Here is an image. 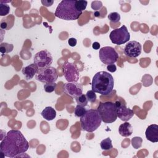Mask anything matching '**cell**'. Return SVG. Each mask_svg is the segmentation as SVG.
<instances>
[{
  "label": "cell",
  "mask_w": 158,
  "mask_h": 158,
  "mask_svg": "<svg viewBox=\"0 0 158 158\" xmlns=\"http://www.w3.org/2000/svg\"><path fill=\"white\" fill-rule=\"evenodd\" d=\"M29 148V144L19 130H10L1 139L0 152L3 157H15L25 153Z\"/></svg>",
  "instance_id": "6da1fadb"
},
{
  "label": "cell",
  "mask_w": 158,
  "mask_h": 158,
  "mask_svg": "<svg viewBox=\"0 0 158 158\" xmlns=\"http://www.w3.org/2000/svg\"><path fill=\"white\" fill-rule=\"evenodd\" d=\"M92 90L95 93L106 96L112 91L114 86V78L111 74L105 71L97 72L91 83Z\"/></svg>",
  "instance_id": "7a4b0ae2"
},
{
  "label": "cell",
  "mask_w": 158,
  "mask_h": 158,
  "mask_svg": "<svg viewBox=\"0 0 158 158\" xmlns=\"http://www.w3.org/2000/svg\"><path fill=\"white\" fill-rule=\"evenodd\" d=\"M75 2V0L61 1L56 9L55 16L65 20H75L79 19L82 12L77 10Z\"/></svg>",
  "instance_id": "3957f363"
},
{
  "label": "cell",
  "mask_w": 158,
  "mask_h": 158,
  "mask_svg": "<svg viewBox=\"0 0 158 158\" xmlns=\"http://www.w3.org/2000/svg\"><path fill=\"white\" fill-rule=\"evenodd\" d=\"M81 128L88 132H93L97 130L101 124L102 119L97 109L87 110L86 113L80 117Z\"/></svg>",
  "instance_id": "277c9868"
},
{
  "label": "cell",
  "mask_w": 158,
  "mask_h": 158,
  "mask_svg": "<svg viewBox=\"0 0 158 158\" xmlns=\"http://www.w3.org/2000/svg\"><path fill=\"white\" fill-rule=\"evenodd\" d=\"M97 110L102 121L106 123H113L117 118V106L115 102L110 101L101 102L98 106Z\"/></svg>",
  "instance_id": "5b68a950"
},
{
  "label": "cell",
  "mask_w": 158,
  "mask_h": 158,
  "mask_svg": "<svg viewBox=\"0 0 158 158\" xmlns=\"http://www.w3.org/2000/svg\"><path fill=\"white\" fill-rule=\"evenodd\" d=\"M36 79L44 83L56 82L58 78V74L56 68L48 66L44 68L39 69L36 75Z\"/></svg>",
  "instance_id": "8992f818"
},
{
  "label": "cell",
  "mask_w": 158,
  "mask_h": 158,
  "mask_svg": "<svg viewBox=\"0 0 158 158\" xmlns=\"http://www.w3.org/2000/svg\"><path fill=\"white\" fill-rule=\"evenodd\" d=\"M110 40L113 44L121 45L128 42L130 38V35L125 25L112 30L109 35Z\"/></svg>",
  "instance_id": "52a82bcc"
},
{
  "label": "cell",
  "mask_w": 158,
  "mask_h": 158,
  "mask_svg": "<svg viewBox=\"0 0 158 158\" xmlns=\"http://www.w3.org/2000/svg\"><path fill=\"white\" fill-rule=\"evenodd\" d=\"M99 57L101 61L106 65L113 64L117 62L118 54L111 46H104L99 49Z\"/></svg>",
  "instance_id": "ba28073f"
},
{
  "label": "cell",
  "mask_w": 158,
  "mask_h": 158,
  "mask_svg": "<svg viewBox=\"0 0 158 158\" xmlns=\"http://www.w3.org/2000/svg\"><path fill=\"white\" fill-rule=\"evenodd\" d=\"M33 61L39 69L44 68L50 66L52 64V56L51 52L48 50H41L35 55Z\"/></svg>",
  "instance_id": "9c48e42d"
},
{
  "label": "cell",
  "mask_w": 158,
  "mask_h": 158,
  "mask_svg": "<svg viewBox=\"0 0 158 158\" xmlns=\"http://www.w3.org/2000/svg\"><path fill=\"white\" fill-rule=\"evenodd\" d=\"M62 70L63 74L68 82H77L78 80V69L74 64L67 62L64 64Z\"/></svg>",
  "instance_id": "30bf717a"
},
{
  "label": "cell",
  "mask_w": 158,
  "mask_h": 158,
  "mask_svg": "<svg viewBox=\"0 0 158 158\" xmlns=\"http://www.w3.org/2000/svg\"><path fill=\"white\" fill-rule=\"evenodd\" d=\"M115 103L117 106V117H118L121 120L127 122L133 117V110L127 107L125 104H123L119 101H117Z\"/></svg>",
  "instance_id": "8fae6325"
},
{
  "label": "cell",
  "mask_w": 158,
  "mask_h": 158,
  "mask_svg": "<svg viewBox=\"0 0 158 158\" xmlns=\"http://www.w3.org/2000/svg\"><path fill=\"white\" fill-rule=\"evenodd\" d=\"M142 51L141 44L136 41H130L125 46L124 54L130 57H136L139 56Z\"/></svg>",
  "instance_id": "7c38bea8"
},
{
  "label": "cell",
  "mask_w": 158,
  "mask_h": 158,
  "mask_svg": "<svg viewBox=\"0 0 158 158\" xmlns=\"http://www.w3.org/2000/svg\"><path fill=\"white\" fill-rule=\"evenodd\" d=\"M64 90L67 95L74 98L83 94V86L77 81L64 83Z\"/></svg>",
  "instance_id": "4fadbf2b"
},
{
  "label": "cell",
  "mask_w": 158,
  "mask_h": 158,
  "mask_svg": "<svg viewBox=\"0 0 158 158\" xmlns=\"http://www.w3.org/2000/svg\"><path fill=\"white\" fill-rule=\"evenodd\" d=\"M145 135L148 141L152 143L158 142V125L156 124L149 125L146 130Z\"/></svg>",
  "instance_id": "5bb4252c"
},
{
  "label": "cell",
  "mask_w": 158,
  "mask_h": 158,
  "mask_svg": "<svg viewBox=\"0 0 158 158\" xmlns=\"http://www.w3.org/2000/svg\"><path fill=\"white\" fill-rule=\"evenodd\" d=\"M39 68L35 64H31L25 67H23L22 70V73L25 77L27 80L32 79L35 75H36Z\"/></svg>",
  "instance_id": "9a60e30c"
},
{
  "label": "cell",
  "mask_w": 158,
  "mask_h": 158,
  "mask_svg": "<svg viewBox=\"0 0 158 158\" xmlns=\"http://www.w3.org/2000/svg\"><path fill=\"white\" fill-rule=\"evenodd\" d=\"M118 133L122 136L128 137L133 133V127L130 123L125 122L119 126Z\"/></svg>",
  "instance_id": "2e32d148"
},
{
  "label": "cell",
  "mask_w": 158,
  "mask_h": 158,
  "mask_svg": "<svg viewBox=\"0 0 158 158\" xmlns=\"http://www.w3.org/2000/svg\"><path fill=\"white\" fill-rule=\"evenodd\" d=\"M41 116L46 120H52L56 117V110L51 106L46 107L41 113Z\"/></svg>",
  "instance_id": "e0dca14e"
},
{
  "label": "cell",
  "mask_w": 158,
  "mask_h": 158,
  "mask_svg": "<svg viewBox=\"0 0 158 158\" xmlns=\"http://www.w3.org/2000/svg\"><path fill=\"white\" fill-rule=\"evenodd\" d=\"M14 46L12 44H9L7 43H2L0 44V52L1 54H7L13 50Z\"/></svg>",
  "instance_id": "ac0fdd59"
},
{
  "label": "cell",
  "mask_w": 158,
  "mask_h": 158,
  "mask_svg": "<svg viewBox=\"0 0 158 158\" xmlns=\"http://www.w3.org/2000/svg\"><path fill=\"white\" fill-rule=\"evenodd\" d=\"M100 146L102 150H110L113 148L112 144V140L109 137L101 141L100 143Z\"/></svg>",
  "instance_id": "d6986e66"
},
{
  "label": "cell",
  "mask_w": 158,
  "mask_h": 158,
  "mask_svg": "<svg viewBox=\"0 0 158 158\" xmlns=\"http://www.w3.org/2000/svg\"><path fill=\"white\" fill-rule=\"evenodd\" d=\"M75 100H76V102L78 105H80V106H85V107L86 106H87L88 102V99H87L86 95L84 94H81V95L76 97Z\"/></svg>",
  "instance_id": "ffe728a7"
},
{
  "label": "cell",
  "mask_w": 158,
  "mask_h": 158,
  "mask_svg": "<svg viewBox=\"0 0 158 158\" xmlns=\"http://www.w3.org/2000/svg\"><path fill=\"white\" fill-rule=\"evenodd\" d=\"M87 111L85 107V106H82L80 105H77L75 109L74 114L77 117H82Z\"/></svg>",
  "instance_id": "44dd1931"
},
{
  "label": "cell",
  "mask_w": 158,
  "mask_h": 158,
  "mask_svg": "<svg viewBox=\"0 0 158 158\" xmlns=\"http://www.w3.org/2000/svg\"><path fill=\"white\" fill-rule=\"evenodd\" d=\"M143 143V139L139 136L133 137L131 140V143L133 148L138 149L141 147Z\"/></svg>",
  "instance_id": "7402d4cb"
},
{
  "label": "cell",
  "mask_w": 158,
  "mask_h": 158,
  "mask_svg": "<svg viewBox=\"0 0 158 158\" xmlns=\"http://www.w3.org/2000/svg\"><path fill=\"white\" fill-rule=\"evenodd\" d=\"M108 19L113 23H117L120 20V15L116 12H113L110 13L108 16Z\"/></svg>",
  "instance_id": "603a6c76"
},
{
  "label": "cell",
  "mask_w": 158,
  "mask_h": 158,
  "mask_svg": "<svg viewBox=\"0 0 158 158\" xmlns=\"http://www.w3.org/2000/svg\"><path fill=\"white\" fill-rule=\"evenodd\" d=\"M88 2L85 0H78L76 1L75 2V6L78 10L82 12L83 10H85Z\"/></svg>",
  "instance_id": "cb8c5ba5"
},
{
  "label": "cell",
  "mask_w": 158,
  "mask_h": 158,
  "mask_svg": "<svg viewBox=\"0 0 158 158\" xmlns=\"http://www.w3.org/2000/svg\"><path fill=\"white\" fill-rule=\"evenodd\" d=\"M10 12V7L6 4H3L1 2L0 4V15L6 16Z\"/></svg>",
  "instance_id": "d4e9b609"
},
{
  "label": "cell",
  "mask_w": 158,
  "mask_h": 158,
  "mask_svg": "<svg viewBox=\"0 0 158 158\" xmlns=\"http://www.w3.org/2000/svg\"><path fill=\"white\" fill-rule=\"evenodd\" d=\"M56 86H57V84L55 82L45 83L44 85V89L46 93H50L53 92L55 90V89L56 88Z\"/></svg>",
  "instance_id": "484cf974"
},
{
  "label": "cell",
  "mask_w": 158,
  "mask_h": 158,
  "mask_svg": "<svg viewBox=\"0 0 158 158\" xmlns=\"http://www.w3.org/2000/svg\"><path fill=\"white\" fill-rule=\"evenodd\" d=\"M86 96L88 99V101L91 102H95L96 100V94L94 91L93 90H89L86 94Z\"/></svg>",
  "instance_id": "4316f807"
},
{
  "label": "cell",
  "mask_w": 158,
  "mask_h": 158,
  "mask_svg": "<svg viewBox=\"0 0 158 158\" xmlns=\"http://www.w3.org/2000/svg\"><path fill=\"white\" fill-rule=\"evenodd\" d=\"M102 6V4L101 1H93L91 3V8L94 10H99Z\"/></svg>",
  "instance_id": "83f0119b"
},
{
  "label": "cell",
  "mask_w": 158,
  "mask_h": 158,
  "mask_svg": "<svg viewBox=\"0 0 158 158\" xmlns=\"http://www.w3.org/2000/svg\"><path fill=\"white\" fill-rule=\"evenodd\" d=\"M77 43V40L75 38H70L68 40V44L71 47H74L76 46Z\"/></svg>",
  "instance_id": "f1b7e54d"
},
{
  "label": "cell",
  "mask_w": 158,
  "mask_h": 158,
  "mask_svg": "<svg viewBox=\"0 0 158 158\" xmlns=\"http://www.w3.org/2000/svg\"><path fill=\"white\" fill-rule=\"evenodd\" d=\"M53 2H54V1H52V0H42L41 1L42 4L46 7L51 6L52 5Z\"/></svg>",
  "instance_id": "f546056e"
},
{
  "label": "cell",
  "mask_w": 158,
  "mask_h": 158,
  "mask_svg": "<svg viewBox=\"0 0 158 158\" xmlns=\"http://www.w3.org/2000/svg\"><path fill=\"white\" fill-rule=\"evenodd\" d=\"M107 69L110 72H115L117 70V67L115 64H109L107 65Z\"/></svg>",
  "instance_id": "4dcf8cb0"
},
{
  "label": "cell",
  "mask_w": 158,
  "mask_h": 158,
  "mask_svg": "<svg viewBox=\"0 0 158 158\" xmlns=\"http://www.w3.org/2000/svg\"><path fill=\"white\" fill-rule=\"evenodd\" d=\"M92 48L95 49V50H98L100 48V44L98 42H94L92 44Z\"/></svg>",
  "instance_id": "1f68e13d"
},
{
  "label": "cell",
  "mask_w": 158,
  "mask_h": 158,
  "mask_svg": "<svg viewBox=\"0 0 158 158\" xmlns=\"http://www.w3.org/2000/svg\"><path fill=\"white\" fill-rule=\"evenodd\" d=\"M94 15L96 17H100V12L99 11H95V12L94 13Z\"/></svg>",
  "instance_id": "d6a6232c"
}]
</instances>
